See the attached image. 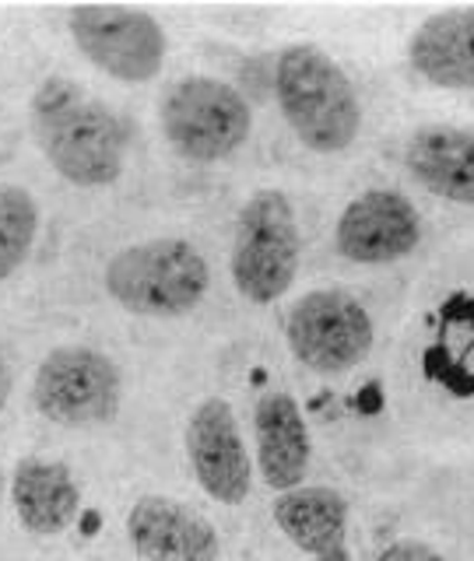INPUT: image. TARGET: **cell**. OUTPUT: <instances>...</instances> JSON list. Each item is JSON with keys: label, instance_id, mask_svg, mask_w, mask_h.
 <instances>
[{"label": "cell", "instance_id": "cell-18", "mask_svg": "<svg viewBox=\"0 0 474 561\" xmlns=\"http://www.w3.org/2000/svg\"><path fill=\"white\" fill-rule=\"evenodd\" d=\"M373 561H447V558L421 540H394V543H386Z\"/></svg>", "mask_w": 474, "mask_h": 561}, {"label": "cell", "instance_id": "cell-15", "mask_svg": "<svg viewBox=\"0 0 474 561\" xmlns=\"http://www.w3.org/2000/svg\"><path fill=\"white\" fill-rule=\"evenodd\" d=\"M408 60L436 88L474 92V8L429 14L411 35Z\"/></svg>", "mask_w": 474, "mask_h": 561}, {"label": "cell", "instance_id": "cell-14", "mask_svg": "<svg viewBox=\"0 0 474 561\" xmlns=\"http://www.w3.org/2000/svg\"><path fill=\"white\" fill-rule=\"evenodd\" d=\"M274 523L298 551L313 561H351L348 551V502L341 491L303 484L274 502Z\"/></svg>", "mask_w": 474, "mask_h": 561}, {"label": "cell", "instance_id": "cell-3", "mask_svg": "<svg viewBox=\"0 0 474 561\" xmlns=\"http://www.w3.org/2000/svg\"><path fill=\"white\" fill-rule=\"evenodd\" d=\"M102 285L116 306L134 316H183L193 312L211 288L204 253L187 239H145L110 256Z\"/></svg>", "mask_w": 474, "mask_h": 561}, {"label": "cell", "instance_id": "cell-10", "mask_svg": "<svg viewBox=\"0 0 474 561\" xmlns=\"http://www.w3.org/2000/svg\"><path fill=\"white\" fill-rule=\"evenodd\" d=\"M334 242L345 260L362 267L397 263L418 250L421 215L397 190H365L341 210Z\"/></svg>", "mask_w": 474, "mask_h": 561}, {"label": "cell", "instance_id": "cell-6", "mask_svg": "<svg viewBox=\"0 0 474 561\" xmlns=\"http://www.w3.org/2000/svg\"><path fill=\"white\" fill-rule=\"evenodd\" d=\"M162 130L176 154L207 165L246 145L253 130V113L239 88L193 75L169 84L162 95Z\"/></svg>", "mask_w": 474, "mask_h": 561}, {"label": "cell", "instance_id": "cell-4", "mask_svg": "<svg viewBox=\"0 0 474 561\" xmlns=\"http://www.w3.org/2000/svg\"><path fill=\"white\" fill-rule=\"evenodd\" d=\"M236 291L253 306H271L298 274V218L285 190H257L242 204L228 256Z\"/></svg>", "mask_w": 474, "mask_h": 561}, {"label": "cell", "instance_id": "cell-13", "mask_svg": "<svg viewBox=\"0 0 474 561\" xmlns=\"http://www.w3.org/2000/svg\"><path fill=\"white\" fill-rule=\"evenodd\" d=\"M11 505L32 537H60L81 508V488L67 463L25 456L11 470Z\"/></svg>", "mask_w": 474, "mask_h": 561}, {"label": "cell", "instance_id": "cell-1", "mask_svg": "<svg viewBox=\"0 0 474 561\" xmlns=\"http://www.w3.org/2000/svg\"><path fill=\"white\" fill-rule=\"evenodd\" d=\"M29 119L35 145L70 186L95 190L123 175L131 130L110 102L88 95L78 81L53 75L32 92Z\"/></svg>", "mask_w": 474, "mask_h": 561}, {"label": "cell", "instance_id": "cell-8", "mask_svg": "<svg viewBox=\"0 0 474 561\" xmlns=\"http://www.w3.org/2000/svg\"><path fill=\"white\" fill-rule=\"evenodd\" d=\"M67 28L84 60L102 75L127 84H145L162 75L166 32L158 18L140 8L84 4L67 14Z\"/></svg>", "mask_w": 474, "mask_h": 561}, {"label": "cell", "instance_id": "cell-19", "mask_svg": "<svg viewBox=\"0 0 474 561\" xmlns=\"http://www.w3.org/2000/svg\"><path fill=\"white\" fill-rule=\"evenodd\" d=\"M11 365H8V358L0 355V411L8 408V397H11Z\"/></svg>", "mask_w": 474, "mask_h": 561}, {"label": "cell", "instance_id": "cell-17", "mask_svg": "<svg viewBox=\"0 0 474 561\" xmlns=\"http://www.w3.org/2000/svg\"><path fill=\"white\" fill-rule=\"evenodd\" d=\"M40 236V204L18 183H0V280L29 260Z\"/></svg>", "mask_w": 474, "mask_h": 561}, {"label": "cell", "instance_id": "cell-5", "mask_svg": "<svg viewBox=\"0 0 474 561\" xmlns=\"http://www.w3.org/2000/svg\"><path fill=\"white\" fill-rule=\"evenodd\" d=\"M123 403L120 365L99 347H53L32 376V408L53 425L92 428L110 425Z\"/></svg>", "mask_w": 474, "mask_h": 561}, {"label": "cell", "instance_id": "cell-11", "mask_svg": "<svg viewBox=\"0 0 474 561\" xmlns=\"http://www.w3.org/2000/svg\"><path fill=\"white\" fill-rule=\"evenodd\" d=\"M127 540L145 561H218V530L198 508L169 495H140L127 513Z\"/></svg>", "mask_w": 474, "mask_h": 561}, {"label": "cell", "instance_id": "cell-12", "mask_svg": "<svg viewBox=\"0 0 474 561\" xmlns=\"http://www.w3.org/2000/svg\"><path fill=\"white\" fill-rule=\"evenodd\" d=\"M253 435H257V467L260 478L274 491L303 488L309 470V425L303 408L292 393H263L253 411Z\"/></svg>", "mask_w": 474, "mask_h": 561}, {"label": "cell", "instance_id": "cell-2", "mask_svg": "<svg viewBox=\"0 0 474 561\" xmlns=\"http://www.w3.org/2000/svg\"><path fill=\"white\" fill-rule=\"evenodd\" d=\"M274 95L289 130L316 154H341L362 130V105L341 64L313 43L278 53Z\"/></svg>", "mask_w": 474, "mask_h": 561}, {"label": "cell", "instance_id": "cell-7", "mask_svg": "<svg viewBox=\"0 0 474 561\" xmlns=\"http://www.w3.org/2000/svg\"><path fill=\"white\" fill-rule=\"evenodd\" d=\"M285 337L295 362L320 376H345L359 368L376 341L373 316L345 288H313L295 298Z\"/></svg>", "mask_w": 474, "mask_h": 561}, {"label": "cell", "instance_id": "cell-16", "mask_svg": "<svg viewBox=\"0 0 474 561\" xmlns=\"http://www.w3.org/2000/svg\"><path fill=\"white\" fill-rule=\"evenodd\" d=\"M404 165L411 180L450 204L474 207V134L461 127H421L408 137Z\"/></svg>", "mask_w": 474, "mask_h": 561}, {"label": "cell", "instance_id": "cell-9", "mask_svg": "<svg viewBox=\"0 0 474 561\" xmlns=\"http://www.w3.org/2000/svg\"><path fill=\"white\" fill-rule=\"evenodd\" d=\"M187 456L207 499L218 505L246 502L253 484V463L228 400L207 397L193 408L187 421Z\"/></svg>", "mask_w": 474, "mask_h": 561}]
</instances>
